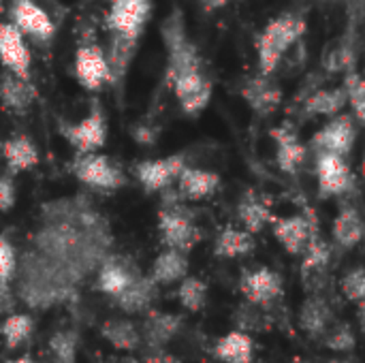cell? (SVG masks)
<instances>
[{"label":"cell","mask_w":365,"mask_h":363,"mask_svg":"<svg viewBox=\"0 0 365 363\" xmlns=\"http://www.w3.org/2000/svg\"><path fill=\"white\" fill-rule=\"evenodd\" d=\"M190 152L182 150L175 154H169L165 158H145V160H137L130 169V173L135 175V180L139 182V186L143 188V193L148 195H160L169 188H173L178 175L182 173V169L186 165H190Z\"/></svg>","instance_id":"obj_11"},{"label":"cell","mask_w":365,"mask_h":363,"mask_svg":"<svg viewBox=\"0 0 365 363\" xmlns=\"http://www.w3.org/2000/svg\"><path fill=\"white\" fill-rule=\"evenodd\" d=\"M327 363H355V362H349V359H331V362Z\"/></svg>","instance_id":"obj_47"},{"label":"cell","mask_w":365,"mask_h":363,"mask_svg":"<svg viewBox=\"0 0 365 363\" xmlns=\"http://www.w3.org/2000/svg\"><path fill=\"white\" fill-rule=\"evenodd\" d=\"M58 133L60 137L68 143V148L75 154H88V152H98L107 143V116L101 105V101L94 98L90 101V107L86 116L79 120H58Z\"/></svg>","instance_id":"obj_7"},{"label":"cell","mask_w":365,"mask_h":363,"mask_svg":"<svg viewBox=\"0 0 365 363\" xmlns=\"http://www.w3.org/2000/svg\"><path fill=\"white\" fill-rule=\"evenodd\" d=\"M154 15V0H109L103 15L107 34L105 58L109 66V88L122 105L128 71L137 58L141 39Z\"/></svg>","instance_id":"obj_3"},{"label":"cell","mask_w":365,"mask_h":363,"mask_svg":"<svg viewBox=\"0 0 365 363\" xmlns=\"http://www.w3.org/2000/svg\"><path fill=\"white\" fill-rule=\"evenodd\" d=\"M233 2H237V0H199V6L203 9V13H216Z\"/></svg>","instance_id":"obj_44"},{"label":"cell","mask_w":365,"mask_h":363,"mask_svg":"<svg viewBox=\"0 0 365 363\" xmlns=\"http://www.w3.org/2000/svg\"><path fill=\"white\" fill-rule=\"evenodd\" d=\"M214 357L222 363H252L255 359V340L246 332H229L216 340Z\"/></svg>","instance_id":"obj_29"},{"label":"cell","mask_w":365,"mask_h":363,"mask_svg":"<svg viewBox=\"0 0 365 363\" xmlns=\"http://www.w3.org/2000/svg\"><path fill=\"white\" fill-rule=\"evenodd\" d=\"M182 327H184V317L182 315L148 310L145 321H143V329L139 332L141 342H145L150 347V351H158L165 344H169L180 334Z\"/></svg>","instance_id":"obj_23"},{"label":"cell","mask_w":365,"mask_h":363,"mask_svg":"<svg viewBox=\"0 0 365 363\" xmlns=\"http://www.w3.org/2000/svg\"><path fill=\"white\" fill-rule=\"evenodd\" d=\"M53 363H64V362H58V359H56V362H53Z\"/></svg>","instance_id":"obj_51"},{"label":"cell","mask_w":365,"mask_h":363,"mask_svg":"<svg viewBox=\"0 0 365 363\" xmlns=\"http://www.w3.org/2000/svg\"><path fill=\"white\" fill-rule=\"evenodd\" d=\"M77 344H79V338H77L75 332H58L49 340V351L56 355L58 362L75 363Z\"/></svg>","instance_id":"obj_38"},{"label":"cell","mask_w":365,"mask_h":363,"mask_svg":"<svg viewBox=\"0 0 365 363\" xmlns=\"http://www.w3.org/2000/svg\"><path fill=\"white\" fill-rule=\"evenodd\" d=\"M101 336L122 353H135L141 349V334L133 321L126 319H109L101 325Z\"/></svg>","instance_id":"obj_32"},{"label":"cell","mask_w":365,"mask_h":363,"mask_svg":"<svg viewBox=\"0 0 365 363\" xmlns=\"http://www.w3.org/2000/svg\"><path fill=\"white\" fill-rule=\"evenodd\" d=\"M340 291L342 295L353 302V304H361L365 297V274L364 267H355L351 272L344 274V278L340 280Z\"/></svg>","instance_id":"obj_40"},{"label":"cell","mask_w":365,"mask_h":363,"mask_svg":"<svg viewBox=\"0 0 365 363\" xmlns=\"http://www.w3.org/2000/svg\"><path fill=\"white\" fill-rule=\"evenodd\" d=\"M163 203L158 210V237L165 248L190 252L203 242V231L195 220V212L175 195L173 188L160 193Z\"/></svg>","instance_id":"obj_5"},{"label":"cell","mask_w":365,"mask_h":363,"mask_svg":"<svg viewBox=\"0 0 365 363\" xmlns=\"http://www.w3.org/2000/svg\"><path fill=\"white\" fill-rule=\"evenodd\" d=\"M36 101L34 83L17 77L11 71L0 73V105L6 113L26 116Z\"/></svg>","instance_id":"obj_22"},{"label":"cell","mask_w":365,"mask_h":363,"mask_svg":"<svg viewBox=\"0 0 365 363\" xmlns=\"http://www.w3.org/2000/svg\"><path fill=\"white\" fill-rule=\"evenodd\" d=\"M9 21L38 47H49L58 32L53 15L36 0H11Z\"/></svg>","instance_id":"obj_10"},{"label":"cell","mask_w":365,"mask_h":363,"mask_svg":"<svg viewBox=\"0 0 365 363\" xmlns=\"http://www.w3.org/2000/svg\"><path fill=\"white\" fill-rule=\"evenodd\" d=\"M0 64L4 71L32 81V53L28 39L6 19L0 21Z\"/></svg>","instance_id":"obj_16"},{"label":"cell","mask_w":365,"mask_h":363,"mask_svg":"<svg viewBox=\"0 0 365 363\" xmlns=\"http://www.w3.org/2000/svg\"><path fill=\"white\" fill-rule=\"evenodd\" d=\"M98 363H141L139 359H135L133 355H111L107 359H98Z\"/></svg>","instance_id":"obj_45"},{"label":"cell","mask_w":365,"mask_h":363,"mask_svg":"<svg viewBox=\"0 0 365 363\" xmlns=\"http://www.w3.org/2000/svg\"><path fill=\"white\" fill-rule=\"evenodd\" d=\"M17 203V184L15 175L9 171L0 173V214H9Z\"/></svg>","instance_id":"obj_41"},{"label":"cell","mask_w":365,"mask_h":363,"mask_svg":"<svg viewBox=\"0 0 365 363\" xmlns=\"http://www.w3.org/2000/svg\"><path fill=\"white\" fill-rule=\"evenodd\" d=\"M274 212H272V203L265 195H259L255 188H248L242 193L240 201H237V220L242 223V227L257 235L261 233L267 225L274 223Z\"/></svg>","instance_id":"obj_24"},{"label":"cell","mask_w":365,"mask_h":363,"mask_svg":"<svg viewBox=\"0 0 365 363\" xmlns=\"http://www.w3.org/2000/svg\"><path fill=\"white\" fill-rule=\"evenodd\" d=\"M325 347L329 351L336 353H351L357 344V338L353 334V327L346 323H338V325H329V329L321 336Z\"/></svg>","instance_id":"obj_37"},{"label":"cell","mask_w":365,"mask_h":363,"mask_svg":"<svg viewBox=\"0 0 365 363\" xmlns=\"http://www.w3.org/2000/svg\"><path fill=\"white\" fill-rule=\"evenodd\" d=\"M344 90H346V107L353 113V118L357 120L359 126H364L365 122V81L361 73L357 71V66L349 68L344 73V81H342Z\"/></svg>","instance_id":"obj_33"},{"label":"cell","mask_w":365,"mask_h":363,"mask_svg":"<svg viewBox=\"0 0 365 363\" xmlns=\"http://www.w3.org/2000/svg\"><path fill=\"white\" fill-rule=\"evenodd\" d=\"M111 248V225L86 193L45 201L30 248L21 257L19 291L28 304L64 297Z\"/></svg>","instance_id":"obj_1"},{"label":"cell","mask_w":365,"mask_h":363,"mask_svg":"<svg viewBox=\"0 0 365 363\" xmlns=\"http://www.w3.org/2000/svg\"><path fill=\"white\" fill-rule=\"evenodd\" d=\"M0 156L4 160V167L11 175L32 171L41 163L38 148L34 139L26 133H13L11 137L0 141Z\"/></svg>","instance_id":"obj_21"},{"label":"cell","mask_w":365,"mask_h":363,"mask_svg":"<svg viewBox=\"0 0 365 363\" xmlns=\"http://www.w3.org/2000/svg\"><path fill=\"white\" fill-rule=\"evenodd\" d=\"M344 107H346V90L342 83L334 88H317L297 103V118L302 122L314 118H331L344 111Z\"/></svg>","instance_id":"obj_20"},{"label":"cell","mask_w":365,"mask_h":363,"mask_svg":"<svg viewBox=\"0 0 365 363\" xmlns=\"http://www.w3.org/2000/svg\"><path fill=\"white\" fill-rule=\"evenodd\" d=\"M334 244L342 250H353L364 240V218L361 212L351 203H342L334 218Z\"/></svg>","instance_id":"obj_25"},{"label":"cell","mask_w":365,"mask_h":363,"mask_svg":"<svg viewBox=\"0 0 365 363\" xmlns=\"http://www.w3.org/2000/svg\"><path fill=\"white\" fill-rule=\"evenodd\" d=\"M96 270V289L109 297H118L141 274L137 263L130 257L122 255H107Z\"/></svg>","instance_id":"obj_19"},{"label":"cell","mask_w":365,"mask_h":363,"mask_svg":"<svg viewBox=\"0 0 365 363\" xmlns=\"http://www.w3.org/2000/svg\"><path fill=\"white\" fill-rule=\"evenodd\" d=\"M160 36L165 47V68L154 96L158 98L171 92L180 111L186 118H197L207 109L214 96V79L199 45L188 34L186 17L180 6H173L163 19Z\"/></svg>","instance_id":"obj_2"},{"label":"cell","mask_w":365,"mask_h":363,"mask_svg":"<svg viewBox=\"0 0 365 363\" xmlns=\"http://www.w3.org/2000/svg\"><path fill=\"white\" fill-rule=\"evenodd\" d=\"M357 137H359L357 120L353 118L351 111H340L327 118V122L312 135L306 148H308V154L327 152V154H336L342 158H351L357 145Z\"/></svg>","instance_id":"obj_8"},{"label":"cell","mask_w":365,"mask_h":363,"mask_svg":"<svg viewBox=\"0 0 365 363\" xmlns=\"http://www.w3.org/2000/svg\"><path fill=\"white\" fill-rule=\"evenodd\" d=\"M178 300H180V304L186 310L199 312L207 304V285L201 278H195V276L188 278V276H184L180 280V287H178Z\"/></svg>","instance_id":"obj_36"},{"label":"cell","mask_w":365,"mask_h":363,"mask_svg":"<svg viewBox=\"0 0 365 363\" xmlns=\"http://www.w3.org/2000/svg\"><path fill=\"white\" fill-rule=\"evenodd\" d=\"M237 92L252 109V113L261 120L272 118L280 109L284 96L282 86L274 79V75H263V73H255L246 77L237 86Z\"/></svg>","instance_id":"obj_13"},{"label":"cell","mask_w":365,"mask_h":363,"mask_svg":"<svg viewBox=\"0 0 365 363\" xmlns=\"http://www.w3.org/2000/svg\"><path fill=\"white\" fill-rule=\"evenodd\" d=\"M158 293V285L152 280V276H143L139 274L115 300V306L120 310H124L126 315H139V312H148L152 302L156 300Z\"/></svg>","instance_id":"obj_27"},{"label":"cell","mask_w":365,"mask_h":363,"mask_svg":"<svg viewBox=\"0 0 365 363\" xmlns=\"http://www.w3.org/2000/svg\"><path fill=\"white\" fill-rule=\"evenodd\" d=\"M17 272V255L6 233H0V287H9Z\"/></svg>","instance_id":"obj_39"},{"label":"cell","mask_w":365,"mask_h":363,"mask_svg":"<svg viewBox=\"0 0 365 363\" xmlns=\"http://www.w3.org/2000/svg\"><path fill=\"white\" fill-rule=\"evenodd\" d=\"M130 135H133V139H135L137 145L150 148V145H154L156 139H158V126H156L152 120H141V122H137V124L130 128Z\"/></svg>","instance_id":"obj_42"},{"label":"cell","mask_w":365,"mask_h":363,"mask_svg":"<svg viewBox=\"0 0 365 363\" xmlns=\"http://www.w3.org/2000/svg\"><path fill=\"white\" fill-rule=\"evenodd\" d=\"M188 274V255L173 250V248H165L152 263V280L156 285H173L180 282L184 276Z\"/></svg>","instance_id":"obj_31"},{"label":"cell","mask_w":365,"mask_h":363,"mask_svg":"<svg viewBox=\"0 0 365 363\" xmlns=\"http://www.w3.org/2000/svg\"><path fill=\"white\" fill-rule=\"evenodd\" d=\"M66 171L90 193L113 195L128 186L126 171L113 158L101 152L75 154L66 163Z\"/></svg>","instance_id":"obj_6"},{"label":"cell","mask_w":365,"mask_h":363,"mask_svg":"<svg viewBox=\"0 0 365 363\" xmlns=\"http://www.w3.org/2000/svg\"><path fill=\"white\" fill-rule=\"evenodd\" d=\"M73 73L77 83L90 94H98L109 88V66L103 45L94 39L79 41L73 58Z\"/></svg>","instance_id":"obj_12"},{"label":"cell","mask_w":365,"mask_h":363,"mask_svg":"<svg viewBox=\"0 0 365 363\" xmlns=\"http://www.w3.org/2000/svg\"><path fill=\"white\" fill-rule=\"evenodd\" d=\"M6 363H36V362H32L30 357H21V359H13V362H6Z\"/></svg>","instance_id":"obj_46"},{"label":"cell","mask_w":365,"mask_h":363,"mask_svg":"<svg viewBox=\"0 0 365 363\" xmlns=\"http://www.w3.org/2000/svg\"><path fill=\"white\" fill-rule=\"evenodd\" d=\"M0 11H2V0H0Z\"/></svg>","instance_id":"obj_50"},{"label":"cell","mask_w":365,"mask_h":363,"mask_svg":"<svg viewBox=\"0 0 365 363\" xmlns=\"http://www.w3.org/2000/svg\"><path fill=\"white\" fill-rule=\"evenodd\" d=\"M173 186L175 195L182 201H203L218 193V188L222 186V178L218 171L203 169L190 163L182 169Z\"/></svg>","instance_id":"obj_18"},{"label":"cell","mask_w":365,"mask_h":363,"mask_svg":"<svg viewBox=\"0 0 365 363\" xmlns=\"http://www.w3.org/2000/svg\"><path fill=\"white\" fill-rule=\"evenodd\" d=\"M355 30L349 28L346 34H342L336 43H331L321 60V71H325L327 75H338V73H346L349 68L355 66L357 62V47H355Z\"/></svg>","instance_id":"obj_28"},{"label":"cell","mask_w":365,"mask_h":363,"mask_svg":"<svg viewBox=\"0 0 365 363\" xmlns=\"http://www.w3.org/2000/svg\"><path fill=\"white\" fill-rule=\"evenodd\" d=\"M317 223H319L317 212L306 201H302V212L291 214V216H282V218L276 216L272 223V229H274V237L280 242V246L289 255L302 257L306 246H308L312 227Z\"/></svg>","instance_id":"obj_14"},{"label":"cell","mask_w":365,"mask_h":363,"mask_svg":"<svg viewBox=\"0 0 365 363\" xmlns=\"http://www.w3.org/2000/svg\"><path fill=\"white\" fill-rule=\"evenodd\" d=\"M291 363H310V362H304V359H295V362H291Z\"/></svg>","instance_id":"obj_48"},{"label":"cell","mask_w":365,"mask_h":363,"mask_svg":"<svg viewBox=\"0 0 365 363\" xmlns=\"http://www.w3.org/2000/svg\"><path fill=\"white\" fill-rule=\"evenodd\" d=\"M314 178L319 188V199H340L351 197L357 190V178L351 169L349 158L314 152Z\"/></svg>","instance_id":"obj_9"},{"label":"cell","mask_w":365,"mask_h":363,"mask_svg":"<svg viewBox=\"0 0 365 363\" xmlns=\"http://www.w3.org/2000/svg\"><path fill=\"white\" fill-rule=\"evenodd\" d=\"M323 2H338V0H323Z\"/></svg>","instance_id":"obj_49"},{"label":"cell","mask_w":365,"mask_h":363,"mask_svg":"<svg viewBox=\"0 0 365 363\" xmlns=\"http://www.w3.org/2000/svg\"><path fill=\"white\" fill-rule=\"evenodd\" d=\"M233 323L240 332L246 334H257V332H265L272 325V317L265 312L263 306H255L250 302L242 304L235 315H233Z\"/></svg>","instance_id":"obj_34"},{"label":"cell","mask_w":365,"mask_h":363,"mask_svg":"<svg viewBox=\"0 0 365 363\" xmlns=\"http://www.w3.org/2000/svg\"><path fill=\"white\" fill-rule=\"evenodd\" d=\"M269 137H272V141H274L276 167H278L282 173L295 178V175L304 169L306 160L310 158L306 143L299 141V135H297L295 124H293L291 120H284L282 124L269 128Z\"/></svg>","instance_id":"obj_15"},{"label":"cell","mask_w":365,"mask_h":363,"mask_svg":"<svg viewBox=\"0 0 365 363\" xmlns=\"http://www.w3.org/2000/svg\"><path fill=\"white\" fill-rule=\"evenodd\" d=\"M34 329V321L28 315H9L0 325V336L6 344V349H17L24 344Z\"/></svg>","instance_id":"obj_35"},{"label":"cell","mask_w":365,"mask_h":363,"mask_svg":"<svg viewBox=\"0 0 365 363\" xmlns=\"http://www.w3.org/2000/svg\"><path fill=\"white\" fill-rule=\"evenodd\" d=\"M240 291L246 297V302L255 306H272L282 295V278L278 272L269 267H257L248 270L240 278Z\"/></svg>","instance_id":"obj_17"},{"label":"cell","mask_w":365,"mask_h":363,"mask_svg":"<svg viewBox=\"0 0 365 363\" xmlns=\"http://www.w3.org/2000/svg\"><path fill=\"white\" fill-rule=\"evenodd\" d=\"M143 363H182V362H180L178 357H173V355L165 353L163 349H158V351H150V353L145 355Z\"/></svg>","instance_id":"obj_43"},{"label":"cell","mask_w":365,"mask_h":363,"mask_svg":"<svg viewBox=\"0 0 365 363\" xmlns=\"http://www.w3.org/2000/svg\"><path fill=\"white\" fill-rule=\"evenodd\" d=\"M299 327L310 338H321L334 323V310L321 293H310V297L299 308Z\"/></svg>","instance_id":"obj_26"},{"label":"cell","mask_w":365,"mask_h":363,"mask_svg":"<svg viewBox=\"0 0 365 363\" xmlns=\"http://www.w3.org/2000/svg\"><path fill=\"white\" fill-rule=\"evenodd\" d=\"M255 248H257L255 235L248 233L246 229H237V227H225L214 242V255L218 259L248 257Z\"/></svg>","instance_id":"obj_30"},{"label":"cell","mask_w":365,"mask_h":363,"mask_svg":"<svg viewBox=\"0 0 365 363\" xmlns=\"http://www.w3.org/2000/svg\"><path fill=\"white\" fill-rule=\"evenodd\" d=\"M308 32V9L304 4H293L278 15H274L263 30L255 34L257 51V73L274 75L289 51L304 41Z\"/></svg>","instance_id":"obj_4"}]
</instances>
